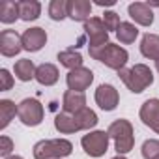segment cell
Masks as SVG:
<instances>
[{
  "instance_id": "1",
  "label": "cell",
  "mask_w": 159,
  "mask_h": 159,
  "mask_svg": "<svg viewBox=\"0 0 159 159\" xmlns=\"http://www.w3.org/2000/svg\"><path fill=\"white\" fill-rule=\"evenodd\" d=\"M118 77L124 81L129 92L133 94H142L148 86L153 84V73L146 64H135L133 67H124L118 71Z\"/></svg>"
},
{
  "instance_id": "2",
  "label": "cell",
  "mask_w": 159,
  "mask_h": 159,
  "mask_svg": "<svg viewBox=\"0 0 159 159\" xmlns=\"http://www.w3.org/2000/svg\"><path fill=\"white\" fill-rule=\"evenodd\" d=\"M109 137L114 140V150L118 152V155H125L133 150L135 146V133H133V125L129 120L118 118L114 120L109 129H107Z\"/></svg>"
},
{
  "instance_id": "3",
  "label": "cell",
  "mask_w": 159,
  "mask_h": 159,
  "mask_svg": "<svg viewBox=\"0 0 159 159\" xmlns=\"http://www.w3.org/2000/svg\"><path fill=\"white\" fill-rule=\"evenodd\" d=\"M88 52H90L92 58L99 60L101 64H105L107 67L116 69V71L124 69L125 64H127V60H129L127 51H125L124 47L116 45V43H107V45H103V47H99V49H92V51H88Z\"/></svg>"
},
{
  "instance_id": "4",
  "label": "cell",
  "mask_w": 159,
  "mask_h": 159,
  "mask_svg": "<svg viewBox=\"0 0 159 159\" xmlns=\"http://www.w3.org/2000/svg\"><path fill=\"white\" fill-rule=\"evenodd\" d=\"M34 159H62L71 155L73 144L67 139H47L34 144Z\"/></svg>"
},
{
  "instance_id": "5",
  "label": "cell",
  "mask_w": 159,
  "mask_h": 159,
  "mask_svg": "<svg viewBox=\"0 0 159 159\" xmlns=\"http://www.w3.org/2000/svg\"><path fill=\"white\" fill-rule=\"evenodd\" d=\"M17 116H19V120H21L25 125L36 127V125H39V124L43 122V118H45V109H43V105H41L38 99L26 98V99H23V101L17 105Z\"/></svg>"
},
{
  "instance_id": "6",
  "label": "cell",
  "mask_w": 159,
  "mask_h": 159,
  "mask_svg": "<svg viewBox=\"0 0 159 159\" xmlns=\"http://www.w3.org/2000/svg\"><path fill=\"white\" fill-rule=\"evenodd\" d=\"M83 30H84V34L88 38V51L99 49V47L111 43L109 41V30L105 28V25H103V21L99 17H90L84 23V28Z\"/></svg>"
},
{
  "instance_id": "7",
  "label": "cell",
  "mask_w": 159,
  "mask_h": 159,
  "mask_svg": "<svg viewBox=\"0 0 159 159\" xmlns=\"http://www.w3.org/2000/svg\"><path fill=\"white\" fill-rule=\"evenodd\" d=\"M109 140L111 137L107 131H90L81 139V146L90 157H101L109 150Z\"/></svg>"
},
{
  "instance_id": "8",
  "label": "cell",
  "mask_w": 159,
  "mask_h": 159,
  "mask_svg": "<svg viewBox=\"0 0 159 159\" xmlns=\"http://www.w3.org/2000/svg\"><path fill=\"white\" fill-rule=\"evenodd\" d=\"M66 83H67V88L73 92H84L94 83V73H92V69H88L84 66L71 69L66 77Z\"/></svg>"
},
{
  "instance_id": "9",
  "label": "cell",
  "mask_w": 159,
  "mask_h": 159,
  "mask_svg": "<svg viewBox=\"0 0 159 159\" xmlns=\"http://www.w3.org/2000/svg\"><path fill=\"white\" fill-rule=\"evenodd\" d=\"M23 51V38L15 30H2L0 32V52L6 58H11Z\"/></svg>"
},
{
  "instance_id": "10",
  "label": "cell",
  "mask_w": 159,
  "mask_h": 159,
  "mask_svg": "<svg viewBox=\"0 0 159 159\" xmlns=\"http://www.w3.org/2000/svg\"><path fill=\"white\" fill-rule=\"evenodd\" d=\"M23 49L28 51V52H38L45 47L47 43V32L39 26H34V28H26L23 34Z\"/></svg>"
},
{
  "instance_id": "11",
  "label": "cell",
  "mask_w": 159,
  "mask_h": 159,
  "mask_svg": "<svg viewBox=\"0 0 159 159\" xmlns=\"http://www.w3.org/2000/svg\"><path fill=\"white\" fill-rule=\"evenodd\" d=\"M139 116L144 125H148L150 129H153L159 135V99L157 98L146 99L139 111Z\"/></svg>"
},
{
  "instance_id": "12",
  "label": "cell",
  "mask_w": 159,
  "mask_h": 159,
  "mask_svg": "<svg viewBox=\"0 0 159 159\" xmlns=\"http://www.w3.org/2000/svg\"><path fill=\"white\" fill-rule=\"evenodd\" d=\"M94 98H96V103L99 105V109H103V111H114L120 103L118 90L112 84H99Z\"/></svg>"
},
{
  "instance_id": "13",
  "label": "cell",
  "mask_w": 159,
  "mask_h": 159,
  "mask_svg": "<svg viewBox=\"0 0 159 159\" xmlns=\"http://www.w3.org/2000/svg\"><path fill=\"white\" fill-rule=\"evenodd\" d=\"M127 13L140 26H152L153 25V11H152V8L146 2H133V4H129Z\"/></svg>"
},
{
  "instance_id": "14",
  "label": "cell",
  "mask_w": 159,
  "mask_h": 159,
  "mask_svg": "<svg viewBox=\"0 0 159 159\" xmlns=\"http://www.w3.org/2000/svg\"><path fill=\"white\" fill-rule=\"evenodd\" d=\"M92 15V2L90 0H67V17L73 21L86 23Z\"/></svg>"
},
{
  "instance_id": "15",
  "label": "cell",
  "mask_w": 159,
  "mask_h": 159,
  "mask_svg": "<svg viewBox=\"0 0 159 159\" xmlns=\"http://www.w3.org/2000/svg\"><path fill=\"white\" fill-rule=\"evenodd\" d=\"M62 109L67 114H75L79 111L86 109V96H84V92L66 90L64 92V98H62Z\"/></svg>"
},
{
  "instance_id": "16",
  "label": "cell",
  "mask_w": 159,
  "mask_h": 159,
  "mask_svg": "<svg viewBox=\"0 0 159 159\" xmlns=\"http://www.w3.org/2000/svg\"><path fill=\"white\" fill-rule=\"evenodd\" d=\"M58 77H60V73H58V67L54 64L45 62V64L38 66V69H36V81L41 86H52V84H56L58 83Z\"/></svg>"
},
{
  "instance_id": "17",
  "label": "cell",
  "mask_w": 159,
  "mask_h": 159,
  "mask_svg": "<svg viewBox=\"0 0 159 159\" xmlns=\"http://www.w3.org/2000/svg\"><path fill=\"white\" fill-rule=\"evenodd\" d=\"M140 52L144 58L159 60V36L157 34H144L140 41Z\"/></svg>"
},
{
  "instance_id": "18",
  "label": "cell",
  "mask_w": 159,
  "mask_h": 159,
  "mask_svg": "<svg viewBox=\"0 0 159 159\" xmlns=\"http://www.w3.org/2000/svg\"><path fill=\"white\" fill-rule=\"evenodd\" d=\"M36 69L38 67L28 58H21L13 66V73H15V77L19 79L21 83H28V81H32V79H36Z\"/></svg>"
},
{
  "instance_id": "19",
  "label": "cell",
  "mask_w": 159,
  "mask_h": 159,
  "mask_svg": "<svg viewBox=\"0 0 159 159\" xmlns=\"http://www.w3.org/2000/svg\"><path fill=\"white\" fill-rule=\"evenodd\" d=\"M17 19H21L19 2H13V0H4V2H0V23L11 25Z\"/></svg>"
},
{
  "instance_id": "20",
  "label": "cell",
  "mask_w": 159,
  "mask_h": 159,
  "mask_svg": "<svg viewBox=\"0 0 159 159\" xmlns=\"http://www.w3.org/2000/svg\"><path fill=\"white\" fill-rule=\"evenodd\" d=\"M19 11H21V19L30 23V21H36L41 15V4L38 0H21Z\"/></svg>"
},
{
  "instance_id": "21",
  "label": "cell",
  "mask_w": 159,
  "mask_h": 159,
  "mask_svg": "<svg viewBox=\"0 0 159 159\" xmlns=\"http://www.w3.org/2000/svg\"><path fill=\"white\" fill-rule=\"evenodd\" d=\"M58 62L71 71V69H77V67H83V54L75 49H66V51L58 52Z\"/></svg>"
},
{
  "instance_id": "22",
  "label": "cell",
  "mask_w": 159,
  "mask_h": 159,
  "mask_svg": "<svg viewBox=\"0 0 159 159\" xmlns=\"http://www.w3.org/2000/svg\"><path fill=\"white\" fill-rule=\"evenodd\" d=\"M54 127H56V131H60L64 135H71L75 131H81V129H79V125H77V122H75V118H73V114H67V112L56 114Z\"/></svg>"
},
{
  "instance_id": "23",
  "label": "cell",
  "mask_w": 159,
  "mask_h": 159,
  "mask_svg": "<svg viewBox=\"0 0 159 159\" xmlns=\"http://www.w3.org/2000/svg\"><path fill=\"white\" fill-rule=\"evenodd\" d=\"M17 114V105L11 99H0V129H6Z\"/></svg>"
},
{
  "instance_id": "24",
  "label": "cell",
  "mask_w": 159,
  "mask_h": 159,
  "mask_svg": "<svg viewBox=\"0 0 159 159\" xmlns=\"http://www.w3.org/2000/svg\"><path fill=\"white\" fill-rule=\"evenodd\" d=\"M73 118H75L79 129H92V127L98 125V114L92 109H88V107L83 109V111H79V112H75Z\"/></svg>"
},
{
  "instance_id": "25",
  "label": "cell",
  "mask_w": 159,
  "mask_h": 159,
  "mask_svg": "<svg viewBox=\"0 0 159 159\" xmlns=\"http://www.w3.org/2000/svg\"><path fill=\"white\" fill-rule=\"evenodd\" d=\"M116 38H118L120 43L129 45V43H133V41L139 38V28H137L133 23H122L120 28L116 30Z\"/></svg>"
},
{
  "instance_id": "26",
  "label": "cell",
  "mask_w": 159,
  "mask_h": 159,
  "mask_svg": "<svg viewBox=\"0 0 159 159\" xmlns=\"http://www.w3.org/2000/svg\"><path fill=\"white\" fill-rule=\"evenodd\" d=\"M49 17L52 21H64L67 17V0H51Z\"/></svg>"
},
{
  "instance_id": "27",
  "label": "cell",
  "mask_w": 159,
  "mask_h": 159,
  "mask_svg": "<svg viewBox=\"0 0 159 159\" xmlns=\"http://www.w3.org/2000/svg\"><path fill=\"white\" fill-rule=\"evenodd\" d=\"M140 153L144 159H157L159 157V140L157 139H148L142 142Z\"/></svg>"
},
{
  "instance_id": "28",
  "label": "cell",
  "mask_w": 159,
  "mask_h": 159,
  "mask_svg": "<svg viewBox=\"0 0 159 159\" xmlns=\"http://www.w3.org/2000/svg\"><path fill=\"white\" fill-rule=\"evenodd\" d=\"M101 21H103V25H105L107 30H114V32H116V30L120 28V25H122L120 15H118L116 11H105L103 17H101Z\"/></svg>"
},
{
  "instance_id": "29",
  "label": "cell",
  "mask_w": 159,
  "mask_h": 159,
  "mask_svg": "<svg viewBox=\"0 0 159 159\" xmlns=\"http://www.w3.org/2000/svg\"><path fill=\"white\" fill-rule=\"evenodd\" d=\"M11 152H13V140L10 137L2 135V137H0V155L6 159V157L11 155Z\"/></svg>"
},
{
  "instance_id": "30",
  "label": "cell",
  "mask_w": 159,
  "mask_h": 159,
  "mask_svg": "<svg viewBox=\"0 0 159 159\" xmlns=\"http://www.w3.org/2000/svg\"><path fill=\"white\" fill-rule=\"evenodd\" d=\"M11 86H13V77L10 75V71L6 67H2V69H0V90L6 92Z\"/></svg>"
},
{
  "instance_id": "31",
  "label": "cell",
  "mask_w": 159,
  "mask_h": 159,
  "mask_svg": "<svg viewBox=\"0 0 159 159\" xmlns=\"http://www.w3.org/2000/svg\"><path fill=\"white\" fill-rule=\"evenodd\" d=\"M96 4L101 6V8H103V6L107 8V6H114V4H116V0H96Z\"/></svg>"
},
{
  "instance_id": "32",
  "label": "cell",
  "mask_w": 159,
  "mask_h": 159,
  "mask_svg": "<svg viewBox=\"0 0 159 159\" xmlns=\"http://www.w3.org/2000/svg\"><path fill=\"white\" fill-rule=\"evenodd\" d=\"M6 159H23L21 155H10V157H6Z\"/></svg>"
},
{
  "instance_id": "33",
  "label": "cell",
  "mask_w": 159,
  "mask_h": 159,
  "mask_svg": "<svg viewBox=\"0 0 159 159\" xmlns=\"http://www.w3.org/2000/svg\"><path fill=\"white\" fill-rule=\"evenodd\" d=\"M112 159H127V157H124V155H116V157H112Z\"/></svg>"
},
{
  "instance_id": "34",
  "label": "cell",
  "mask_w": 159,
  "mask_h": 159,
  "mask_svg": "<svg viewBox=\"0 0 159 159\" xmlns=\"http://www.w3.org/2000/svg\"><path fill=\"white\" fill-rule=\"evenodd\" d=\"M155 69H157V71H159V60H157V62H155Z\"/></svg>"
},
{
  "instance_id": "35",
  "label": "cell",
  "mask_w": 159,
  "mask_h": 159,
  "mask_svg": "<svg viewBox=\"0 0 159 159\" xmlns=\"http://www.w3.org/2000/svg\"><path fill=\"white\" fill-rule=\"evenodd\" d=\"M157 159H159V157H157Z\"/></svg>"
}]
</instances>
